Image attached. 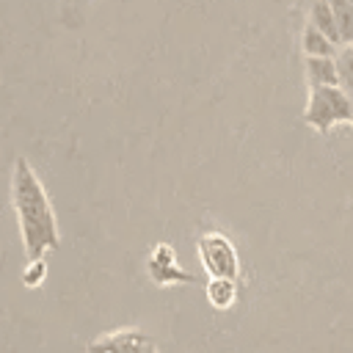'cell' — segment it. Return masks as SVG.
<instances>
[{
    "label": "cell",
    "instance_id": "cell-1",
    "mask_svg": "<svg viewBox=\"0 0 353 353\" xmlns=\"http://www.w3.org/2000/svg\"><path fill=\"white\" fill-rule=\"evenodd\" d=\"M11 210L22 237L25 259H41L61 245L58 215L36 168L19 154L11 168Z\"/></svg>",
    "mask_w": 353,
    "mask_h": 353
},
{
    "label": "cell",
    "instance_id": "cell-2",
    "mask_svg": "<svg viewBox=\"0 0 353 353\" xmlns=\"http://www.w3.org/2000/svg\"><path fill=\"white\" fill-rule=\"evenodd\" d=\"M353 97L342 85H314L303 108V121L317 132H331L336 124H350Z\"/></svg>",
    "mask_w": 353,
    "mask_h": 353
},
{
    "label": "cell",
    "instance_id": "cell-3",
    "mask_svg": "<svg viewBox=\"0 0 353 353\" xmlns=\"http://www.w3.org/2000/svg\"><path fill=\"white\" fill-rule=\"evenodd\" d=\"M196 251H199V259L210 276H226V279L240 281V276H243L240 254L223 232H204L196 240Z\"/></svg>",
    "mask_w": 353,
    "mask_h": 353
},
{
    "label": "cell",
    "instance_id": "cell-4",
    "mask_svg": "<svg viewBox=\"0 0 353 353\" xmlns=\"http://www.w3.org/2000/svg\"><path fill=\"white\" fill-rule=\"evenodd\" d=\"M85 353H160L157 339L143 328H116L85 345Z\"/></svg>",
    "mask_w": 353,
    "mask_h": 353
},
{
    "label": "cell",
    "instance_id": "cell-5",
    "mask_svg": "<svg viewBox=\"0 0 353 353\" xmlns=\"http://www.w3.org/2000/svg\"><path fill=\"white\" fill-rule=\"evenodd\" d=\"M146 276L154 287H171V284H201L199 276L188 273L176 262V251L168 243H157L146 256Z\"/></svg>",
    "mask_w": 353,
    "mask_h": 353
},
{
    "label": "cell",
    "instance_id": "cell-6",
    "mask_svg": "<svg viewBox=\"0 0 353 353\" xmlns=\"http://www.w3.org/2000/svg\"><path fill=\"white\" fill-rule=\"evenodd\" d=\"M303 74L309 88L314 85H339L336 55H303Z\"/></svg>",
    "mask_w": 353,
    "mask_h": 353
},
{
    "label": "cell",
    "instance_id": "cell-7",
    "mask_svg": "<svg viewBox=\"0 0 353 353\" xmlns=\"http://www.w3.org/2000/svg\"><path fill=\"white\" fill-rule=\"evenodd\" d=\"M237 287L240 281L237 279H226V276H210L207 284H204V292H207V301L212 309L218 312H226L234 306L237 301Z\"/></svg>",
    "mask_w": 353,
    "mask_h": 353
},
{
    "label": "cell",
    "instance_id": "cell-8",
    "mask_svg": "<svg viewBox=\"0 0 353 353\" xmlns=\"http://www.w3.org/2000/svg\"><path fill=\"white\" fill-rule=\"evenodd\" d=\"M342 47L336 41H331L320 28H314L309 19L301 30V52L303 55H336Z\"/></svg>",
    "mask_w": 353,
    "mask_h": 353
},
{
    "label": "cell",
    "instance_id": "cell-9",
    "mask_svg": "<svg viewBox=\"0 0 353 353\" xmlns=\"http://www.w3.org/2000/svg\"><path fill=\"white\" fill-rule=\"evenodd\" d=\"M306 19H309L314 28H320L331 41H336V44H339L336 17H334V8H331V3H328V0H312V3H309V8H306ZM339 47H342V44H339Z\"/></svg>",
    "mask_w": 353,
    "mask_h": 353
},
{
    "label": "cell",
    "instance_id": "cell-10",
    "mask_svg": "<svg viewBox=\"0 0 353 353\" xmlns=\"http://www.w3.org/2000/svg\"><path fill=\"white\" fill-rule=\"evenodd\" d=\"M336 17V28H339V44L347 47L353 44V0H328Z\"/></svg>",
    "mask_w": 353,
    "mask_h": 353
},
{
    "label": "cell",
    "instance_id": "cell-11",
    "mask_svg": "<svg viewBox=\"0 0 353 353\" xmlns=\"http://www.w3.org/2000/svg\"><path fill=\"white\" fill-rule=\"evenodd\" d=\"M336 63H339V85L353 97V44L336 52Z\"/></svg>",
    "mask_w": 353,
    "mask_h": 353
},
{
    "label": "cell",
    "instance_id": "cell-12",
    "mask_svg": "<svg viewBox=\"0 0 353 353\" xmlns=\"http://www.w3.org/2000/svg\"><path fill=\"white\" fill-rule=\"evenodd\" d=\"M44 279H47V262H44V256L41 259H28V268L22 270V284L28 290H39L44 284Z\"/></svg>",
    "mask_w": 353,
    "mask_h": 353
},
{
    "label": "cell",
    "instance_id": "cell-13",
    "mask_svg": "<svg viewBox=\"0 0 353 353\" xmlns=\"http://www.w3.org/2000/svg\"><path fill=\"white\" fill-rule=\"evenodd\" d=\"M350 124H353V119H350Z\"/></svg>",
    "mask_w": 353,
    "mask_h": 353
}]
</instances>
